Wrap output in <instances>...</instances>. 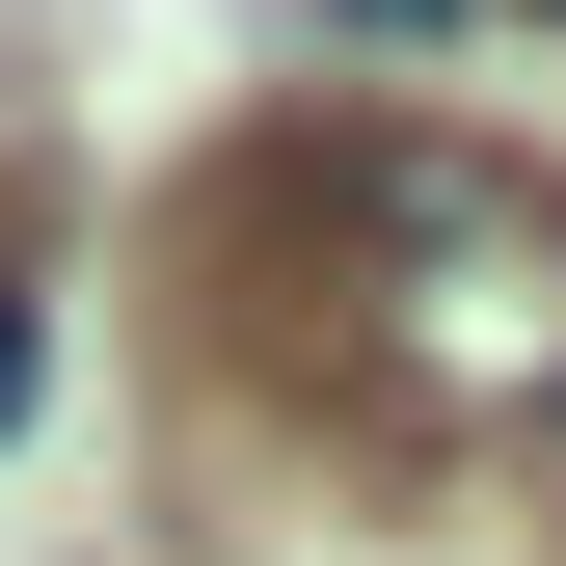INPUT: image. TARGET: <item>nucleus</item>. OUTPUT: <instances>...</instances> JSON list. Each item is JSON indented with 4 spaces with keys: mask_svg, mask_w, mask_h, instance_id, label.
<instances>
[{
    "mask_svg": "<svg viewBox=\"0 0 566 566\" xmlns=\"http://www.w3.org/2000/svg\"><path fill=\"white\" fill-rule=\"evenodd\" d=\"M350 350L405 432H566V189L485 135H378L350 163Z\"/></svg>",
    "mask_w": 566,
    "mask_h": 566,
    "instance_id": "f257e3e1",
    "label": "nucleus"
},
{
    "mask_svg": "<svg viewBox=\"0 0 566 566\" xmlns=\"http://www.w3.org/2000/svg\"><path fill=\"white\" fill-rule=\"evenodd\" d=\"M324 28H350V54H432V28H459V0H324Z\"/></svg>",
    "mask_w": 566,
    "mask_h": 566,
    "instance_id": "f03ea898",
    "label": "nucleus"
},
{
    "mask_svg": "<svg viewBox=\"0 0 566 566\" xmlns=\"http://www.w3.org/2000/svg\"><path fill=\"white\" fill-rule=\"evenodd\" d=\"M28 378H54V324H28V297H0V432H28Z\"/></svg>",
    "mask_w": 566,
    "mask_h": 566,
    "instance_id": "7ed1b4c3",
    "label": "nucleus"
},
{
    "mask_svg": "<svg viewBox=\"0 0 566 566\" xmlns=\"http://www.w3.org/2000/svg\"><path fill=\"white\" fill-rule=\"evenodd\" d=\"M539 28H566V0H539Z\"/></svg>",
    "mask_w": 566,
    "mask_h": 566,
    "instance_id": "20e7f679",
    "label": "nucleus"
}]
</instances>
